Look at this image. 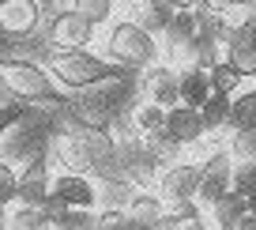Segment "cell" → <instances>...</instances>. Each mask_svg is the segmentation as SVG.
<instances>
[{
    "label": "cell",
    "mask_w": 256,
    "mask_h": 230,
    "mask_svg": "<svg viewBox=\"0 0 256 230\" xmlns=\"http://www.w3.org/2000/svg\"><path fill=\"white\" fill-rule=\"evenodd\" d=\"M46 68L60 87H72V91H83V87H98V83H113L124 76V68H113L110 61L87 53V49H60L53 46L46 53Z\"/></svg>",
    "instance_id": "1"
},
{
    "label": "cell",
    "mask_w": 256,
    "mask_h": 230,
    "mask_svg": "<svg viewBox=\"0 0 256 230\" xmlns=\"http://www.w3.org/2000/svg\"><path fill=\"white\" fill-rule=\"evenodd\" d=\"M0 83H4L16 98H23V102H38V106L60 102L56 80L49 76V68H42L38 61H26V57H8V61H0Z\"/></svg>",
    "instance_id": "2"
},
{
    "label": "cell",
    "mask_w": 256,
    "mask_h": 230,
    "mask_svg": "<svg viewBox=\"0 0 256 230\" xmlns=\"http://www.w3.org/2000/svg\"><path fill=\"white\" fill-rule=\"evenodd\" d=\"M106 53H110V61L124 64V68H147V64L158 61V42L144 23L120 19L106 34Z\"/></svg>",
    "instance_id": "3"
},
{
    "label": "cell",
    "mask_w": 256,
    "mask_h": 230,
    "mask_svg": "<svg viewBox=\"0 0 256 230\" xmlns=\"http://www.w3.org/2000/svg\"><path fill=\"white\" fill-rule=\"evenodd\" d=\"M49 42L60 49H87L94 42V23H90L83 12L64 8L49 19Z\"/></svg>",
    "instance_id": "4"
},
{
    "label": "cell",
    "mask_w": 256,
    "mask_h": 230,
    "mask_svg": "<svg viewBox=\"0 0 256 230\" xmlns=\"http://www.w3.org/2000/svg\"><path fill=\"white\" fill-rule=\"evenodd\" d=\"M42 23V4L38 0H0V34L8 38H26Z\"/></svg>",
    "instance_id": "5"
},
{
    "label": "cell",
    "mask_w": 256,
    "mask_h": 230,
    "mask_svg": "<svg viewBox=\"0 0 256 230\" xmlns=\"http://www.w3.org/2000/svg\"><path fill=\"white\" fill-rule=\"evenodd\" d=\"M226 189H234V162L226 155H211L200 166V189H196V200L204 204H215Z\"/></svg>",
    "instance_id": "6"
},
{
    "label": "cell",
    "mask_w": 256,
    "mask_h": 230,
    "mask_svg": "<svg viewBox=\"0 0 256 230\" xmlns=\"http://www.w3.org/2000/svg\"><path fill=\"white\" fill-rule=\"evenodd\" d=\"M53 189V174H49V159L34 155L19 174V204H42Z\"/></svg>",
    "instance_id": "7"
},
{
    "label": "cell",
    "mask_w": 256,
    "mask_h": 230,
    "mask_svg": "<svg viewBox=\"0 0 256 230\" xmlns=\"http://www.w3.org/2000/svg\"><path fill=\"white\" fill-rule=\"evenodd\" d=\"M158 189H162L166 200L196 196V189H200V166L196 162H174V166H166L162 177H158Z\"/></svg>",
    "instance_id": "8"
},
{
    "label": "cell",
    "mask_w": 256,
    "mask_h": 230,
    "mask_svg": "<svg viewBox=\"0 0 256 230\" xmlns=\"http://www.w3.org/2000/svg\"><path fill=\"white\" fill-rule=\"evenodd\" d=\"M166 132L174 136L177 143H196L208 128H204V117H200V106H184V102H177V106H170L166 110Z\"/></svg>",
    "instance_id": "9"
},
{
    "label": "cell",
    "mask_w": 256,
    "mask_h": 230,
    "mask_svg": "<svg viewBox=\"0 0 256 230\" xmlns=\"http://www.w3.org/2000/svg\"><path fill=\"white\" fill-rule=\"evenodd\" d=\"M117 159H120V174H124L128 181H136V185H147L154 177V166H158V159H154L151 151H147V143H140V140L117 147Z\"/></svg>",
    "instance_id": "10"
},
{
    "label": "cell",
    "mask_w": 256,
    "mask_h": 230,
    "mask_svg": "<svg viewBox=\"0 0 256 230\" xmlns=\"http://www.w3.org/2000/svg\"><path fill=\"white\" fill-rule=\"evenodd\" d=\"M144 91H147V98L151 102H158V106H177L181 102V87H177V72L174 68H166V64H158V68H151L147 64V80H144Z\"/></svg>",
    "instance_id": "11"
},
{
    "label": "cell",
    "mask_w": 256,
    "mask_h": 230,
    "mask_svg": "<svg viewBox=\"0 0 256 230\" xmlns=\"http://www.w3.org/2000/svg\"><path fill=\"white\" fill-rule=\"evenodd\" d=\"M53 192L72 207H90L94 204V185H90L87 174H76V170H64L60 177H53Z\"/></svg>",
    "instance_id": "12"
},
{
    "label": "cell",
    "mask_w": 256,
    "mask_h": 230,
    "mask_svg": "<svg viewBox=\"0 0 256 230\" xmlns=\"http://www.w3.org/2000/svg\"><path fill=\"white\" fill-rule=\"evenodd\" d=\"M248 215V200L241 196L238 189H226L222 196L211 204V219H215V226H222V230H234V226H241V219Z\"/></svg>",
    "instance_id": "13"
},
{
    "label": "cell",
    "mask_w": 256,
    "mask_h": 230,
    "mask_svg": "<svg viewBox=\"0 0 256 230\" xmlns=\"http://www.w3.org/2000/svg\"><path fill=\"white\" fill-rule=\"evenodd\" d=\"M177 87H181V102L184 106H204V98L211 95V76L200 64H188L184 72H177Z\"/></svg>",
    "instance_id": "14"
},
{
    "label": "cell",
    "mask_w": 256,
    "mask_h": 230,
    "mask_svg": "<svg viewBox=\"0 0 256 230\" xmlns=\"http://www.w3.org/2000/svg\"><path fill=\"white\" fill-rule=\"evenodd\" d=\"M124 211H128V219H132V226H158L166 207H162V200L151 196V192H136V196H128Z\"/></svg>",
    "instance_id": "15"
},
{
    "label": "cell",
    "mask_w": 256,
    "mask_h": 230,
    "mask_svg": "<svg viewBox=\"0 0 256 230\" xmlns=\"http://www.w3.org/2000/svg\"><path fill=\"white\" fill-rule=\"evenodd\" d=\"M174 12L177 8L170 4V0H144V4H140V19H136V23H144L151 34H158V31H166V27H170Z\"/></svg>",
    "instance_id": "16"
},
{
    "label": "cell",
    "mask_w": 256,
    "mask_h": 230,
    "mask_svg": "<svg viewBox=\"0 0 256 230\" xmlns=\"http://www.w3.org/2000/svg\"><path fill=\"white\" fill-rule=\"evenodd\" d=\"M200 117H204V128L215 132V128H226V117H230V95L222 91H211L200 106Z\"/></svg>",
    "instance_id": "17"
},
{
    "label": "cell",
    "mask_w": 256,
    "mask_h": 230,
    "mask_svg": "<svg viewBox=\"0 0 256 230\" xmlns=\"http://www.w3.org/2000/svg\"><path fill=\"white\" fill-rule=\"evenodd\" d=\"M72 113H76V121H80V125H94V128H110V121H113V110H110V102H106V98H87V102H76Z\"/></svg>",
    "instance_id": "18"
},
{
    "label": "cell",
    "mask_w": 256,
    "mask_h": 230,
    "mask_svg": "<svg viewBox=\"0 0 256 230\" xmlns=\"http://www.w3.org/2000/svg\"><path fill=\"white\" fill-rule=\"evenodd\" d=\"M158 226H200V204H196V196L170 200V211L162 215Z\"/></svg>",
    "instance_id": "19"
},
{
    "label": "cell",
    "mask_w": 256,
    "mask_h": 230,
    "mask_svg": "<svg viewBox=\"0 0 256 230\" xmlns=\"http://www.w3.org/2000/svg\"><path fill=\"white\" fill-rule=\"evenodd\" d=\"M208 76H211V91H222V95H234V91H238V83H241V72L234 68L226 57H218V61L211 64Z\"/></svg>",
    "instance_id": "20"
},
{
    "label": "cell",
    "mask_w": 256,
    "mask_h": 230,
    "mask_svg": "<svg viewBox=\"0 0 256 230\" xmlns=\"http://www.w3.org/2000/svg\"><path fill=\"white\" fill-rule=\"evenodd\" d=\"M144 143H147V151H151L158 162H166V159H177V151H181V143L174 140V136L166 132V125L162 128H154V132H144Z\"/></svg>",
    "instance_id": "21"
},
{
    "label": "cell",
    "mask_w": 256,
    "mask_h": 230,
    "mask_svg": "<svg viewBox=\"0 0 256 230\" xmlns=\"http://www.w3.org/2000/svg\"><path fill=\"white\" fill-rule=\"evenodd\" d=\"M8 226L12 230H42V226H49V219H46V211H42L38 204H19L16 211L8 215Z\"/></svg>",
    "instance_id": "22"
},
{
    "label": "cell",
    "mask_w": 256,
    "mask_h": 230,
    "mask_svg": "<svg viewBox=\"0 0 256 230\" xmlns=\"http://www.w3.org/2000/svg\"><path fill=\"white\" fill-rule=\"evenodd\" d=\"M248 121H256V87L245 91V95H238V98H230V117H226V125L241 128V125H248Z\"/></svg>",
    "instance_id": "23"
},
{
    "label": "cell",
    "mask_w": 256,
    "mask_h": 230,
    "mask_svg": "<svg viewBox=\"0 0 256 230\" xmlns=\"http://www.w3.org/2000/svg\"><path fill=\"white\" fill-rule=\"evenodd\" d=\"M230 151H234V159H256V121H248V125L234 128Z\"/></svg>",
    "instance_id": "24"
},
{
    "label": "cell",
    "mask_w": 256,
    "mask_h": 230,
    "mask_svg": "<svg viewBox=\"0 0 256 230\" xmlns=\"http://www.w3.org/2000/svg\"><path fill=\"white\" fill-rule=\"evenodd\" d=\"M162 125H166V106H158V102H151V98H147V102L136 110V132L144 136V132L162 128Z\"/></svg>",
    "instance_id": "25"
},
{
    "label": "cell",
    "mask_w": 256,
    "mask_h": 230,
    "mask_svg": "<svg viewBox=\"0 0 256 230\" xmlns=\"http://www.w3.org/2000/svg\"><path fill=\"white\" fill-rule=\"evenodd\" d=\"M226 61L241 72V80L256 76V46H226Z\"/></svg>",
    "instance_id": "26"
},
{
    "label": "cell",
    "mask_w": 256,
    "mask_h": 230,
    "mask_svg": "<svg viewBox=\"0 0 256 230\" xmlns=\"http://www.w3.org/2000/svg\"><path fill=\"white\" fill-rule=\"evenodd\" d=\"M72 8L83 12V16H87L94 27H102L106 19L113 16V0H72Z\"/></svg>",
    "instance_id": "27"
},
{
    "label": "cell",
    "mask_w": 256,
    "mask_h": 230,
    "mask_svg": "<svg viewBox=\"0 0 256 230\" xmlns=\"http://www.w3.org/2000/svg\"><path fill=\"white\" fill-rule=\"evenodd\" d=\"M234 189H238L241 196L256 192V159H241L238 166H234Z\"/></svg>",
    "instance_id": "28"
},
{
    "label": "cell",
    "mask_w": 256,
    "mask_h": 230,
    "mask_svg": "<svg viewBox=\"0 0 256 230\" xmlns=\"http://www.w3.org/2000/svg\"><path fill=\"white\" fill-rule=\"evenodd\" d=\"M94 219H98V215H90V207H68L53 226H60V230H83V226H94Z\"/></svg>",
    "instance_id": "29"
},
{
    "label": "cell",
    "mask_w": 256,
    "mask_h": 230,
    "mask_svg": "<svg viewBox=\"0 0 256 230\" xmlns=\"http://www.w3.org/2000/svg\"><path fill=\"white\" fill-rule=\"evenodd\" d=\"M12 200H19V174L0 159V204H12Z\"/></svg>",
    "instance_id": "30"
},
{
    "label": "cell",
    "mask_w": 256,
    "mask_h": 230,
    "mask_svg": "<svg viewBox=\"0 0 256 230\" xmlns=\"http://www.w3.org/2000/svg\"><path fill=\"white\" fill-rule=\"evenodd\" d=\"M23 113H26L23 102H0V136L8 132L16 121H23Z\"/></svg>",
    "instance_id": "31"
},
{
    "label": "cell",
    "mask_w": 256,
    "mask_h": 230,
    "mask_svg": "<svg viewBox=\"0 0 256 230\" xmlns=\"http://www.w3.org/2000/svg\"><path fill=\"white\" fill-rule=\"evenodd\" d=\"M94 226H132V219H128V211H120V207H106L94 219Z\"/></svg>",
    "instance_id": "32"
},
{
    "label": "cell",
    "mask_w": 256,
    "mask_h": 230,
    "mask_svg": "<svg viewBox=\"0 0 256 230\" xmlns=\"http://www.w3.org/2000/svg\"><path fill=\"white\" fill-rule=\"evenodd\" d=\"M234 4H241V0H208V8H215V12H226V8H234Z\"/></svg>",
    "instance_id": "33"
},
{
    "label": "cell",
    "mask_w": 256,
    "mask_h": 230,
    "mask_svg": "<svg viewBox=\"0 0 256 230\" xmlns=\"http://www.w3.org/2000/svg\"><path fill=\"white\" fill-rule=\"evenodd\" d=\"M174 8H200V4H208V0H170Z\"/></svg>",
    "instance_id": "34"
},
{
    "label": "cell",
    "mask_w": 256,
    "mask_h": 230,
    "mask_svg": "<svg viewBox=\"0 0 256 230\" xmlns=\"http://www.w3.org/2000/svg\"><path fill=\"white\" fill-rule=\"evenodd\" d=\"M0 226H8V204H0Z\"/></svg>",
    "instance_id": "35"
},
{
    "label": "cell",
    "mask_w": 256,
    "mask_h": 230,
    "mask_svg": "<svg viewBox=\"0 0 256 230\" xmlns=\"http://www.w3.org/2000/svg\"><path fill=\"white\" fill-rule=\"evenodd\" d=\"M245 200H248V211H252V215H256V192H248V196H245Z\"/></svg>",
    "instance_id": "36"
},
{
    "label": "cell",
    "mask_w": 256,
    "mask_h": 230,
    "mask_svg": "<svg viewBox=\"0 0 256 230\" xmlns=\"http://www.w3.org/2000/svg\"><path fill=\"white\" fill-rule=\"evenodd\" d=\"M42 8H56V4H60V0H38Z\"/></svg>",
    "instance_id": "37"
}]
</instances>
